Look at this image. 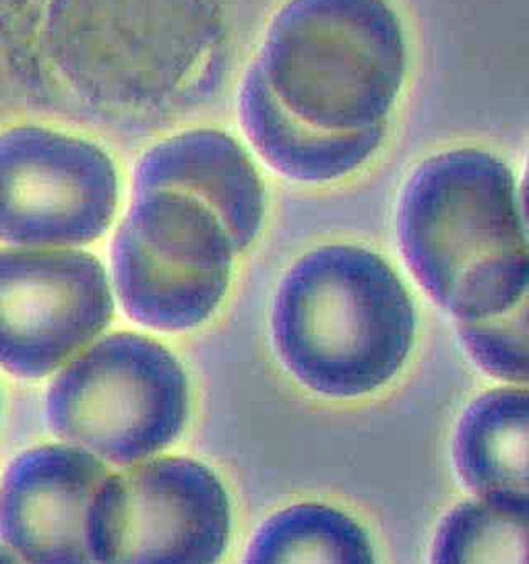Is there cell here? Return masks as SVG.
Instances as JSON below:
<instances>
[{"label":"cell","instance_id":"cell-10","mask_svg":"<svg viewBox=\"0 0 529 564\" xmlns=\"http://www.w3.org/2000/svg\"><path fill=\"white\" fill-rule=\"evenodd\" d=\"M176 191L207 205L230 234L236 252L261 234L267 191L248 151L228 133L195 129L149 150L134 170V193Z\"/></svg>","mask_w":529,"mask_h":564},{"label":"cell","instance_id":"cell-3","mask_svg":"<svg viewBox=\"0 0 529 564\" xmlns=\"http://www.w3.org/2000/svg\"><path fill=\"white\" fill-rule=\"evenodd\" d=\"M408 35L389 0H288L252 67L304 124L387 129L408 77Z\"/></svg>","mask_w":529,"mask_h":564},{"label":"cell","instance_id":"cell-16","mask_svg":"<svg viewBox=\"0 0 529 564\" xmlns=\"http://www.w3.org/2000/svg\"><path fill=\"white\" fill-rule=\"evenodd\" d=\"M519 203H521V212H523V217H526V224H528L529 228V158L528 164H526V172H523V178H521V184H519Z\"/></svg>","mask_w":529,"mask_h":564},{"label":"cell","instance_id":"cell-15","mask_svg":"<svg viewBox=\"0 0 529 564\" xmlns=\"http://www.w3.org/2000/svg\"><path fill=\"white\" fill-rule=\"evenodd\" d=\"M457 332L469 356L488 375L529 384V288L509 311L482 321H460Z\"/></svg>","mask_w":529,"mask_h":564},{"label":"cell","instance_id":"cell-17","mask_svg":"<svg viewBox=\"0 0 529 564\" xmlns=\"http://www.w3.org/2000/svg\"><path fill=\"white\" fill-rule=\"evenodd\" d=\"M0 564H23L7 546H0Z\"/></svg>","mask_w":529,"mask_h":564},{"label":"cell","instance_id":"cell-14","mask_svg":"<svg viewBox=\"0 0 529 564\" xmlns=\"http://www.w3.org/2000/svg\"><path fill=\"white\" fill-rule=\"evenodd\" d=\"M432 564H529V495L490 492L446 514Z\"/></svg>","mask_w":529,"mask_h":564},{"label":"cell","instance_id":"cell-7","mask_svg":"<svg viewBox=\"0 0 529 564\" xmlns=\"http://www.w3.org/2000/svg\"><path fill=\"white\" fill-rule=\"evenodd\" d=\"M118 207L115 162L96 143L44 127L0 134V240L71 249L98 240Z\"/></svg>","mask_w":529,"mask_h":564},{"label":"cell","instance_id":"cell-8","mask_svg":"<svg viewBox=\"0 0 529 564\" xmlns=\"http://www.w3.org/2000/svg\"><path fill=\"white\" fill-rule=\"evenodd\" d=\"M115 315L106 269L73 249L0 250V366L42 379L89 348Z\"/></svg>","mask_w":529,"mask_h":564},{"label":"cell","instance_id":"cell-13","mask_svg":"<svg viewBox=\"0 0 529 564\" xmlns=\"http://www.w3.org/2000/svg\"><path fill=\"white\" fill-rule=\"evenodd\" d=\"M245 564H375L363 528L346 513L302 502L267 519Z\"/></svg>","mask_w":529,"mask_h":564},{"label":"cell","instance_id":"cell-4","mask_svg":"<svg viewBox=\"0 0 529 564\" xmlns=\"http://www.w3.org/2000/svg\"><path fill=\"white\" fill-rule=\"evenodd\" d=\"M46 414L66 445L104 464H141L179 438L188 417V381L162 344L115 333L61 370Z\"/></svg>","mask_w":529,"mask_h":564},{"label":"cell","instance_id":"cell-2","mask_svg":"<svg viewBox=\"0 0 529 564\" xmlns=\"http://www.w3.org/2000/svg\"><path fill=\"white\" fill-rule=\"evenodd\" d=\"M271 325L298 381L321 395L358 398L406 362L415 311L396 269L375 250L325 245L290 267Z\"/></svg>","mask_w":529,"mask_h":564},{"label":"cell","instance_id":"cell-12","mask_svg":"<svg viewBox=\"0 0 529 564\" xmlns=\"http://www.w3.org/2000/svg\"><path fill=\"white\" fill-rule=\"evenodd\" d=\"M463 481L478 495H529V389H495L463 414L453 448Z\"/></svg>","mask_w":529,"mask_h":564},{"label":"cell","instance_id":"cell-6","mask_svg":"<svg viewBox=\"0 0 529 564\" xmlns=\"http://www.w3.org/2000/svg\"><path fill=\"white\" fill-rule=\"evenodd\" d=\"M230 521L226 488L207 465L162 457L106 478L89 538L96 564H217Z\"/></svg>","mask_w":529,"mask_h":564},{"label":"cell","instance_id":"cell-11","mask_svg":"<svg viewBox=\"0 0 529 564\" xmlns=\"http://www.w3.org/2000/svg\"><path fill=\"white\" fill-rule=\"evenodd\" d=\"M238 117L250 145L283 178L300 184H330L366 166L380 150L387 129L327 133L283 110L250 67L238 96Z\"/></svg>","mask_w":529,"mask_h":564},{"label":"cell","instance_id":"cell-9","mask_svg":"<svg viewBox=\"0 0 529 564\" xmlns=\"http://www.w3.org/2000/svg\"><path fill=\"white\" fill-rule=\"evenodd\" d=\"M108 476L83 448L23 453L0 484V540L23 564H96L89 519Z\"/></svg>","mask_w":529,"mask_h":564},{"label":"cell","instance_id":"cell-1","mask_svg":"<svg viewBox=\"0 0 529 564\" xmlns=\"http://www.w3.org/2000/svg\"><path fill=\"white\" fill-rule=\"evenodd\" d=\"M399 250L415 282L460 321L509 311L529 288V228L519 184L478 148L436 153L397 200Z\"/></svg>","mask_w":529,"mask_h":564},{"label":"cell","instance_id":"cell-5","mask_svg":"<svg viewBox=\"0 0 529 564\" xmlns=\"http://www.w3.org/2000/svg\"><path fill=\"white\" fill-rule=\"evenodd\" d=\"M236 254L226 226L201 200L176 191L141 193L112 245L116 294L149 329H193L226 296Z\"/></svg>","mask_w":529,"mask_h":564}]
</instances>
